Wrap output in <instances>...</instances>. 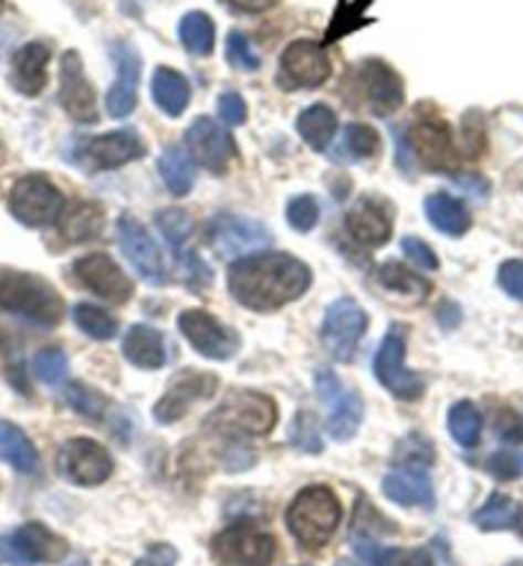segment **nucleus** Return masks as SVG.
Wrapping results in <instances>:
<instances>
[{
  "instance_id": "nucleus-32",
  "label": "nucleus",
  "mask_w": 523,
  "mask_h": 566,
  "mask_svg": "<svg viewBox=\"0 0 523 566\" xmlns=\"http://www.w3.org/2000/svg\"><path fill=\"white\" fill-rule=\"evenodd\" d=\"M157 169L159 175H163L165 188L177 198L188 196L192 185H196V159H192L182 147L165 149V155L157 161Z\"/></svg>"
},
{
  "instance_id": "nucleus-37",
  "label": "nucleus",
  "mask_w": 523,
  "mask_h": 566,
  "mask_svg": "<svg viewBox=\"0 0 523 566\" xmlns=\"http://www.w3.org/2000/svg\"><path fill=\"white\" fill-rule=\"evenodd\" d=\"M377 280L383 282V287L404 295L410 303H421L431 293L429 282H426L423 277H418L416 272L406 270V266L398 262H385L380 270H377Z\"/></svg>"
},
{
  "instance_id": "nucleus-25",
  "label": "nucleus",
  "mask_w": 523,
  "mask_h": 566,
  "mask_svg": "<svg viewBox=\"0 0 523 566\" xmlns=\"http://www.w3.org/2000/svg\"><path fill=\"white\" fill-rule=\"evenodd\" d=\"M50 60L52 50L44 42H31L21 46L11 64V85L21 95L34 98L50 83Z\"/></svg>"
},
{
  "instance_id": "nucleus-33",
  "label": "nucleus",
  "mask_w": 523,
  "mask_h": 566,
  "mask_svg": "<svg viewBox=\"0 0 523 566\" xmlns=\"http://www.w3.org/2000/svg\"><path fill=\"white\" fill-rule=\"evenodd\" d=\"M297 134L311 149L324 151L336 136V116L328 105H311L297 116Z\"/></svg>"
},
{
  "instance_id": "nucleus-24",
  "label": "nucleus",
  "mask_w": 523,
  "mask_h": 566,
  "mask_svg": "<svg viewBox=\"0 0 523 566\" xmlns=\"http://www.w3.org/2000/svg\"><path fill=\"white\" fill-rule=\"evenodd\" d=\"M347 231L365 247H383L393 233V210L383 200L359 198L347 210Z\"/></svg>"
},
{
  "instance_id": "nucleus-38",
  "label": "nucleus",
  "mask_w": 523,
  "mask_h": 566,
  "mask_svg": "<svg viewBox=\"0 0 523 566\" xmlns=\"http://www.w3.org/2000/svg\"><path fill=\"white\" fill-rule=\"evenodd\" d=\"M380 151V134L375 132L373 126L365 124H349L342 132L339 147H336L334 157L344 159V161H362L375 157Z\"/></svg>"
},
{
  "instance_id": "nucleus-16",
  "label": "nucleus",
  "mask_w": 523,
  "mask_h": 566,
  "mask_svg": "<svg viewBox=\"0 0 523 566\" xmlns=\"http://www.w3.org/2000/svg\"><path fill=\"white\" fill-rule=\"evenodd\" d=\"M118 241L128 262H132L134 270L139 272V277H144L155 287L165 285L167 266H165L163 252H159L157 241L151 239V233L144 229L134 216L118 218Z\"/></svg>"
},
{
  "instance_id": "nucleus-20",
  "label": "nucleus",
  "mask_w": 523,
  "mask_h": 566,
  "mask_svg": "<svg viewBox=\"0 0 523 566\" xmlns=\"http://www.w3.org/2000/svg\"><path fill=\"white\" fill-rule=\"evenodd\" d=\"M216 390H219V377L206 375V371H182L172 379L165 398L155 406V418L159 423H175L190 410L192 402L213 398Z\"/></svg>"
},
{
  "instance_id": "nucleus-55",
  "label": "nucleus",
  "mask_w": 523,
  "mask_h": 566,
  "mask_svg": "<svg viewBox=\"0 0 523 566\" xmlns=\"http://www.w3.org/2000/svg\"><path fill=\"white\" fill-rule=\"evenodd\" d=\"M457 188H462L464 192H472V196L482 198L488 192V185L480 180V177H454Z\"/></svg>"
},
{
  "instance_id": "nucleus-49",
  "label": "nucleus",
  "mask_w": 523,
  "mask_h": 566,
  "mask_svg": "<svg viewBox=\"0 0 523 566\" xmlns=\"http://www.w3.org/2000/svg\"><path fill=\"white\" fill-rule=\"evenodd\" d=\"M400 247H404V254L410 264L421 266V270H431V272L439 270V256L433 254V249L426 244V241L408 237V239H404V244Z\"/></svg>"
},
{
  "instance_id": "nucleus-40",
  "label": "nucleus",
  "mask_w": 523,
  "mask_h": 566,
  "mask_svg": "<svg viewBox=\"0 0 523 566\" xmlns=\"http://www.w3.org/2000/svg\"><path fill=\"white\" fill-rule=\"evenodd\" d=\"M449 433H452V439L464 449L478 447L482 433L480 410L474 408L472 402H457V406L449 410Z\"/></svg>"
},
{
  "instance_id": "nucleus-10",
  "label": "nucleus",
  "mask_w": 523,
  "mask_h": 566,
  "mask_svg": "<svg viewBox=\"0 0 523 566\" xmlns=\"http://www.w3.org/2000/svg\"><path fill=\"white\" fill-rule=\"evenodd\" d=\"M272 233L264 223L247 216L223 213L216 216L208 226V244L223 259L252 256L257 249L270 247Z\"/></svg>"
},
{
  "instance_id": "nucleus-14",
  "label": "nucleus",
  "mask_w": 523,
  "mask_h": 566,
  "mask_svg": "<svg viewBox=\"0 0 523 566\" xmlns=\"http://www.w3.org/2000/svg\"><path fill=\"white\" fill-rule=\"evenodd\" d=\"M177 326H180L182 336L188 338L192 349H196L200 357H206V359L227 361L239 352V346H241L237 331H231L227 323L213 318V315L206 311L180 313Z\"/></svg>"
},
{
  "instance_id": "nucleus-45",
  "label": "nucleus",
  "mask_w": 523,
  "mask_h": 566,
  "mask_svg": "<svg viewBox=\"0 0 523 566\" xmlns=\"http://www.w3.org/2000/svg\"><path fill=\"white\" fill-rule=\"evenodd\" d=\"M34 371L44 385H60L67 377L70 364L62 349H42L34 359Z\"/></svg>"
},
{
  "instance_id": "nucleus-51",
  "label": "nucleus",
  "mask_w": 523,
  "mask_h": 566,
  "mask_svg": "<svg viewBox=\"0 0 523 566\" xmlns=\"http://www.w3.org/2000/svg\"><path fill=\"white\" fill-rule=\"evenodd\" d=\"M219 116L223 124L239 126L247 120V103L239 93H223L219 98Z\"/></svg>"
},
{
  "instance_id": "nucleus-36",
  "label": "nucleus",
  "mask_w": 523,
  "mask_h": 566,
  "mask_svg": "<svg viewBox=\"0 0 523 566\" xmlns=\"http://www.w3.org/2000/svg\"><path fill=\"white\" fill-rule=\"evenodd\" d=\"M62 233L70 241H91L103 231V210L95 203H75L67 210H62Z\"/></svg>"
},
{
  "instance_id": "nucleus-17",
  "label": "nucleus",
  "mask_w": 523,
  "mask_h": 566,
  "mask_svg": "<svg viewBox=\"0 0 523 566\" xmlns=\"http://www.w3.org/2000/svg\"><path fill=\"white\" fill-rule=\"evenodd\" d=\"M185 144H188L192 159L200 161V167H206L213 175L227 172L233 157H237L233 136L208 116L192 120L188 134H185Z\"/></svg>"
},
{
  "instance_id": "nucleus-4",
  "label": "nucleus",
  "mask_w": 523,
  "mask_h": 566,
  "mask_svg": "<svg viewBox=\"0 0 523 566\" xmlns=\"http://www.w3.org/2000/svg\"><path fill=\"white\" fill-rule=\"evenodd\" d=\"M316 398L326 408V431L334 441H349L357 436L365 416V402L352 392L332 369L316 371Z\"/></svg>"
},
{
  "instance_id": "nucleus-5",
  "label": "nucleus",
  "mask_w": 523,
  "mask_h": 566,
  "mask_svg": "<svg viewBox=\"0 0 523 566\" xmlns=\"http://www.w3.org/2000/svg\"><path fill=\"white\" fill-rule=\"evenodd\" d=\"M8 210L15 221L29 229H42L60 221L64 210V196L42 175H27L11 188L8 196Z\"/></svg>"
},
{
  "instance_id": "nucleus-58",
  "label": "nucleus",
  "mask_w": 523,
  "mask_h": 566,
  "mask_svg": "<svg viewBox=\"0 0 523 566\" xmlns=\"http://www.w3.org/2000/svg\"><path fill=\"white\" fill-rule=\"evenodd\" d=\"M509 566H523V562H513V564H509Z\"/></svg>"
},
{
  "instance_id": "nucleus-57",
  "label": "nucleus",
  "mask_w": 523,
  "mask_h": 566,
  "mask_svg": "<svg viewBox=\"0 0 523 566\" xmlns=\"http://www.w3.org/2000/svg\"><path fill=\"white\" fill-rule=\"evenodd\" d=\"M336 566H357V564H352V562H336Z\"/></svg>"
},
{
  "instance_id": "nucleus-23",
  "label": "nucleus",
  "mask_w": 523,
  "mask_h": 566,
  "mask_svg": "<svg viewBox=\"0 0 523 566\" xmlns=\"http://www.w3.org/2000/svg\"><path fill=\"white\" fill-rule=\"evenodd\" d=\"M111 50L116 54L118 80L108 91L106 108L114 118H126L132 116L136 108V91H139V75H142L139 52H136L128 42H116Z\"/></svg>"
},
{
  "instance_id": "nucleus-59",
  "label": "nucleus",
  "mask_w": 523,
  "mask_h": 566,
  "mask_svg": "<svg viewBox=\"0 0 523 566\" xmlns=\"http://www.w3.org/2000/svg\"><path fill=\"white\" fill-rule=\"evenodd\" d=\"M0 8H3V0H0Z\"/></svg>"
},
{
  "instance_id": "nucleus-42",
  "label": "nucleus",
  "mask_w": 523,
  "mask_h": 566,
  "mask_svg": "<svg viewBox=\"0 0 523 566\" xmlns=\"http://www.w3.org/2000/svg\"><path fill=\"white\" fill-rule=\"evenodd\" d=\"M369 3H373V0H354V3L342 0L339 8H336V13H334V21H332V29H328V34H326V42H336V39H344L347 34H352V31L365 27L367 23L365 8Z\"/></svg>"
},
{
  "instance_id": "nucleus-13",
  "label": "nucleus",
  "mask_w": 523,
  "mask_h": 566,
  "mask_svg": "<svg viewBox=\"0 0 523 566\" xmlns=\"http://www.w3.org/2000/svg\"><path fill=\"white\" fill-rule=\"evenodd\" d=\"M57 469L67 482L80 484V488H93V484L106 482L114 474V459L98 441L72 439L60 449Z\"/></svg>"
},
{
  "instance_id": "nucleus-41",
  "label": "nucleus",
  "mask_w": 523,
  "mask_h": 566,
  "mask_svg": "<svg viewBox=\"0 0 523 566\" xmlns=\"http://www.w3.org/2000/svg\"><path fill=\"white\" fill-rule=\"evenodd\" d=\"M157 226L167 244L172 247L175 256L185 254V244H188L192 233V218L180 208H167L163 213H157Z\"/></svg>"
},
{
  "instance_id": "nucleus-22",
  "label": "nucleus",
  "mask_w": 523,
  "mask_h": 566,
  "mask_svg": "<svg viewBox=\"0 0 523 566\" xmlns=\"http://www.w3.org/2000/svg\"><path fill=\"white\" fill-rule=\"evenodd\" d=\"M144 151L147 149H144L139 134L132 132V128H121V132H111L95 136V139H87L83 147H80L77 157L87 161L91 169H116L144 157Z\"/></svg>"
},
{
  "instance_id": "nucleus-1",
  "label": "nucleus",
  "mask_w": 523,
  "mask_h": 566,
  "mask_svg": "<svg viewBox=\"0 0 523 566\" xmlns=\"http://www.w3.org/2000/svg\"><path fill=\"white\" fill-rule=\"evenodd\" d=\"M311 270L283 252L241 256L229 266L233 301L254 313H272L293 303L311 287Z\"/></svg>"
},
{
  "instance_id": "nucleus-29",
  "label": "nucleus",
  "mask_w": 523,
  "mask_h": 566,
  "mask_svg": "<svg viewBox=\"0 0 523 566\" xmlns=\"http://www.w3.org/2000/svg\"><path fill=\"white\" fill-rule=\"evenodd\" d=\"M354 552L369 566H431V556L423 548H393L380 546L373 538H352Z\"/></svg>"
},
{
  "instance_id": "nucleus-44",
  "label": "nucleus",
  "mask_w": 523,
  "mask_h": 566,
  "mask_svg": "<svg viewBox=\"0 0 523 566\" xmlns=\"http://www.w3.org/2000/svg\"><path fill=\"white\" fill-rule=\"evenodd\" d=\"M64 398L72 406V410L83 412L87 418H103V412H106L108 400L103 398L101 392L91 390V387L83 385V382H72L67 385V390H64Z\"/></svg>"
},
{
  "instance_id": "nucleus-15",
  "label": "nucleus",
  "mask_w": 523,
  "mask_h": 566,
  "mask_svg": "<svg viewBox=\"0 0 523 566\" xmlns=\"http://www.w3.org/2000/svg\"><path fill=\"white\" fill-rule=\"evenodd\" d=\"M354 83H357L359 98L375 116H393L400 105L406 101V87L404 80L390 64L380 60H365L357 67V75H354Z\"/></svg>"
},
{
  "instance_id": "nucleus-30",
  "label": "nucleus",
  "mask_w": 523,
  "mask_h": 566,
  "mask_svg": "<svg viewBox=\"0 0 523 566\" xmlns=\"http://www.w3.org/2000/svg\"><path fill=\"white\" fill-rule=\"evenodd\" d=\"M423 210L433 229L447 233V237H462L470 229V213H467L464 203L447 196V192H433L431 198H426Z\"/></svg>"
},
{
  "instance_id": "nucleus-6",
  "label": "nucleus",
  "mask_w": 523,
  "mask_h": 566,
  "mask_svg": "<svg viewBox=\"0 0 523 566\" xmlns=\"http://www.w3.org/2000/svg\"><path fill=\"white\" fill-rule=\"evenodd\" d=\"M278 544L254 523H237L213 538V556L221 566H270Z\"/></svg>"
},
{
  "instance_id": "nucleus-43",
  "label": "nucleus",
  "mask_w": 523,
  "mask_h": 566,
  "mask_svg": "<svg viewBox=\"0 0 523 566\" xmlns=\"http://www.w3.org/2000/svg\"><path fill=\"white\" fill-rule=\"evenodd\" d=\"M287 436H291L293 447H297L301 451H308V454H318V451L324 449V443H321L318 420L316 416H311V412H297Z\"/></svg>"
},
{
  "instance_id": "nucleus-50",
  "label": "nucleus",
  "mask_w": 523,
  "mask_h": 566,
  "mask_svg": "<svg viewBox=\"0 0 523 566\" xmlns=\"http://www.w3.org/2000/svg\"><path fill=\"white\" fill-rule=\"evenodd\" d=\"M498 282L511 297L523 303V262L521 259H511V262H503L501 270H498Z\"/></svg>"
},
{
  "instance_id": "nucleus-52",
  "label": "nucleus",
  "mask_w": 523,
  "mask_h": 566,
  "mask_svg": "<svg viewBox=\"0 0 523 566\" xmlns=\"http://www.w3.org/2000/svg\"><path fill=\"white\" fill-rule=\"evenodd\" d=\"M490 472L503 476V480H511V476H516L521 472V464L511 451H501V454L490 459Z\"/></svg>"
},
{
  "instance_id": "nucleus-48",
  "label": "nucleus",
  "mask_w": 523,
  "mask_h": 566,
  "mask_svg": "<svg viewBox=\"0 0 523 566\" xmlns=\"http://www.w3.org/2000/svg\"><path fill=\"white\" fill-rule=\"evenodd\" d=\"M431 459V443L421 436H408L404 449H398V462H404V467H426Z\"/></svg>"
},
{
  "instance_id": "nucleus-31",
  "label": "nucleus",
  "mask_w": 523,
  "mask_h": 566,
  "mask_svg": "<svg viewBox=\"0 0 523 566\" xmlns=\"http://www.w3.org/2000/svg\"><path fill=\"white\" fill-rule=\"evenodd\" d=\"M0 459L11 464L19 474H34L39 467L34 443L13 423H0Z\"/></svg>"
},
{
  "instance_id": "nucleus-28",
  "label": "nucleus",
  "mask_w": 523,
  "mask_h": 566,
  "mask_svg": "<svg viewBox=\"0 0 523 566\" xmlns=\"http://www.w3.org/2000/svg\"><path fill=\"white\" fill-rule=\"evenodd\" d=\"M151 95H155V103L163 108L167 116H182L185 108L190 105V83L188 77L180 75V72L172 67H157L155 77H151Z\"/></svg>"
},
{
  "instance_id": "nucleus-39",
  "label": "nucleus",
  "mask_w": 523,
  "mask_h": 566,
  "mask_svg": "<svg viewBox=\"0 0 523 566\" xmlns=\"http://www.w3.org/2000/svg\"><path fill=\"white\" fill-rule=\"evenodd\" d=\"M72 318H75L77 328L95 338V342H108V338H114L118 334V323L114 315L98 308V305L77 303L75 311H72Z\"/></svg>"
},
{
  "instance_id": "nucleus-18",
  "label": "nucleus",
  "mask_w": 523,
  "mask_h": 566,
  "mask_svg": "<svg viewBox=\"0 0 523 566\" xmlns=\"http://www.w3.org/2000/svg\"><path fill=\"white\" fill-rule=\"evenodd\" d=\"M60 103L67 111V116L75 118L77 124H95L98 120V98H95V91L77 52H64L60 62Z\"/></svg>"
},
{
  "instance_id": "nucleus-21",
  "label": "nucleus",
  "mask_w": 523,
  "mask_h": 566,
  "mask_svg": "<svg viewBox=\"0 0 523 566\" xmlns=\"http://www.w3.org/2000/svg\"><path fill=\"white\" fill-rule=\"evenodd\" d=\"M408 147L429 169H449L457 165V149L447 120L441 118H416L408 132Z\"/></svg>"
},
{
  "instance_id": "nucleus-7",
  "label": "nucleus",
  "mask_w": 523,
  "mask_h": 566,
  "mask_svg": "<svg viewBox=\"0 0 523 566\" xmlns=\"http://www.w3.org/2000/svg\"><path fill=\"white\" fill-rule=\"evenodd\" d=\"M278 423V408L262 392H233L229 400L208 418V426L223 428L241 436H264Z\"/></svg>"
},
{
  "instance_id": "nucleus-2",
  "label": "nucleus",
  "mask_w": 523,
  "mask_h": 566,
  "mask_svg": "<svg viewBox=\"0 0 523 566\" xmlns=\"http://www.w3.org/2000/svg\"><path fill=\"white\" fill-rule=\"evenodd\" d=\"M0 311L39 328L57 326L64 305L57 290L36 274L0 270Z\"/></svg>"
},
{
  "instance_id": "nucleus-19",
  "label": "nucleus",
  "mask_w": 523,
  "mask_h": 566,
  "mask_svg": "<svg viewBox=\"0 0 523 566\" xmlns=\"http://www.w3.org/2000/svg\"><path fill=\"white\" fill-rule=\"evenodd\" d=\"M83 285L108 303H126L134 293L132 280L108 254H87L72 266Z\"/></svg>"
},
{
  "instance_id": "nucleus-53",
  "label": "nucleus",
  "mask_w": 523,
  "mask_h": 566,
  "mask_svg": "<svg viewBox=\"0 0 523 566\" xmlns=\"http://www.w3.org/2000/svg\"><path fill=\"white\" fill-rule=\"evenodd\" d=\"M175 562H177L175 548H170V546H155L147 556H144L142 562H136L134 566H175Z\"/></svg>"
},
{
  "instance_id": "nucleus-3",
  "label": "nucleus",
  "mask_w": 523,
  "mask_h": 566,
  "mask_svg": "<svg viewBox=\"0 0 523 566\" xmlns=\"http://www.w3.org/2000/svg\"><path fill=\"white\" fill-rule=\"evenodd\" d=\"M287 531L303 548H324L342 523V503L328 488H305L287 507Z\"/></svg>"
},
{
  "instance_id": "nucleus-27",
  "label": "nucleus",
  "mask_w": 523,
  "mask_h": 566,
  "mask_svg": "<svg viewBox=\"0 0 523 566\" xmlns=\"http://www.w3.org/2000/svg\"><path fill=\"white\" fill-rule=\"evenodd\" d=\"M124 354L139 369H159L167 359L165 336L147 323H136L124 338Z\"/></svg>"
},
{
  "instance_id": "nucleus-8",
  "label": "nucleus",
  "mask_w": 523,
  "mask_h": 566,
  "mask_svg": "<svg viewBox=\"0 0 523 566\" xmlns=\"http://www.w3.org/2000/svg\"><path fill=\"white\" fill-rule=\"evenodd\" d=\"M406 328L396 323L385 334L380 349L375 354V377L385 390H390L400 400H418L426 390L423 379L406 369Z\"/></svg>"
},
{
  "instance_id": "nucleus-26",
  "label": "nucleus",
  "mask_w": 523,
  "mask_h": 566,
  "mask_svg": "<svg viewBox=\"0 0 523 566\" xmlns=\"http://www.w3.org/2000/svg\"><path fill=\"white\" fill-rule=\"evenodd\" d=\"M383 492L404 507H433V484L426 467H398L383 480Z\"/></svg>"
},
{
  "instance_id": "nucleus-47",
  "label": "nucleus",
  "mask_w": 523,
  "mask_h": 566,
  "mask_svg": "<svg viewBox=\"0 0 523 566\" xmlns=\"http://www.w3.org/2000/svg\"><path fill=\"white\" fill-rule=\"evenodd\" d=\"M285 216H287V223H291L295 231L308 233L313 231V226L318 223V216H321L318 200L313 196H297L287 203Z\"/></svg>"
},
{
  "instance_id": "nucleus-35",
  "label": "nucleus",
  "mask_w": 523,
  "mask_h": 566,
  "mask_svg": "<svg viewBox=\"0 0 523 566\" xmlns=\"http://www.w3.org/2000/svg\"><path fill=\"white\" fill-rule=\"evenodd\" d=\"M177 34H180L185 50L196 56H208L216 46V27L211 15L203 11L185 13L180 19V27H177Z\"/></svg>"
},
{
  "instance_id": "nucleus-11",
  "label": "nucleus",
  "mask_w": 523,
  "mask_h": 566,
  "mask_svg": "<svg viewBox=\"0 0 523 566\" xmlns=\"http://www.w3.org/2000/svg\"><path fill=\"white\" fill-rule=\"evenodd\" d=\"M332 75V62L324 52V46L311 39H297L287 44V50L280 56V75L278 85L285 91H313L321 87Z\"/></svg>"
},
{
  "instance_id": "nucleus-54",
  "label": "nucleus",
  "mask_w": 523,
  "mask_h": 566,
  "mask_svg": "<svg viewBox=\"0 0 523 566\" xmlns=\"http://www.w3.org/2000/svg\"><path fill=\"white\" fill-rule=\"evenodd\" d=\"M221 3H227L229 8H233V11H239V13H264V11H270L278 0H221Z\"/></svg>"
},
{
  "instance_id": "nucleus-9",
  "label": "nucleus",
  "mask_w": 523,
  "mask_h": 566,
  "mask_svg": "<svg viewBox=\"0 0 523 566\" xmlns=\"http://www.w3.org/2000/svg\"><path fill=\"white\" fill-rule=\"evenodd\" d=\"M367 313L352 297H339L328 305L321 323V344L336 361H352L357 354L359 338L367 334Z\"/></svg>"
},
{
  "instance_id": "nucleus-34",
  "label": "nucleus",
  "mask_w": 523,
  "mask_h": 566,
  "mask_svg": "<svg viewBox=\"0 0 523 566\" xmlns=\"http://www.w3.org/2000/svg\"><path fill=\"white\" fill-rule=\"evenodd\" d=\"M472 521L482 531L519 528L523 523V507L513 497L503 495V492H495V495H490L488 503L474 513Z\"/></svg>"
},
{
  "instance_id": "nucleus-12",
  "label": "nucleus",
  "mask_w": 523,
  "mask_h": 566,
  "mask_svg": "<svg viewBox=\"0 0 523 566\" xmlns=\"http://www.w3.org/2000/svg\"><path fill=\"white\" fill-rule=\"evenodd\" d=\"M67 554V544L57 533H52L42 523H29L13 533V536L0 538V562L13 566L31 564H54Z\"/></svg>"
},
{
  "instance_id": "nucleus-46",
  "label": "nucleus",
  "mask_w": 523,
  "mask_h": 566,
  "mask_svg": "<svg viewBox=\"0 0 523 566\" xmlns=\"http://www.w3.org/2000/svg\"><path fill=\"white\" fill-rule=\"evenodd\" d=\"M227 60L231 67H237L241 72H257L260 70V54L254 52L252 42L244 34H239V31H231L229 39H227Z\"/></svg>"
},
{
  "instance_id": "nucleus-56",
  "label": "nucleus",
  "mask_w": 523,
  "mask_h": 566,
  "mask_svg": "<svg viewBox=\"0 0 523 566\" xmlns=\"http://www.w3.org/2000/svg\"><path fill=\"white\" fill-rule=\"evenodd\" d=\"M70 566H91V562H87V559H75Z\"/></svg>"
}]
</instances>
